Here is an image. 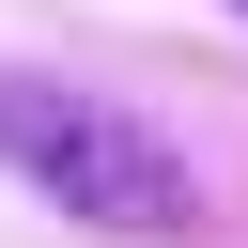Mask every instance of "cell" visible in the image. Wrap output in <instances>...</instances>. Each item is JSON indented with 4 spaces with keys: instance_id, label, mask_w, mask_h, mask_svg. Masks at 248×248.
I'll use <instances>...</instances> for the list:
<instances>
[{
    "instance_id": "6da1fadb",
    "label": "cell",
    "mask_w": 248,
    "mask_h": 248,
    "mask_svg": "<svg viewBox=\"0 0 248 248\" xmlns=\"http://www.w3.org/2000/svg\"><path fill=\"white\" fill-rule=\"evenodd\" d=\"M0 170H31L62 217L93 232H186V155L124 108V93H78V78H0Z\"/></svg>"
},
{
    "instance_id": "7a4b0ae2",
    "label": "cell",
    "mask_w": 248,
    "mask_h": 248,
    "mask_svg": "<svg viewBox=\"0 0 248 248\" xmlns=\"http://www.w3.org/2000/svg\"><path fill=\"white\" fill-rule=\"evenodd\" d=\"M232 16H248V0H232Z\"/></svg>"
}]
</instances>
